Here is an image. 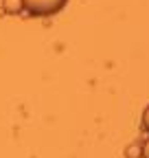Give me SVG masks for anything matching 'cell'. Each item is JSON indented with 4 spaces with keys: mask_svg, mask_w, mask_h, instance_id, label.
<instances>
[{
    "mask_svg": "<svg viewBox=\"0 0 149 158\" xmlns=\"http://www.w3.org/2000/svg\"><path fill=\"white\" fill-rule=\"evenodd\" d=\"M2 11L9 15H15V13L24 11V2L22 0H2Z\"/></svg>",
    "mask_w": 149,
    "mask_h": 158,
    "instance_id": "cell-2",
    "label": "cell"
},
{
    "mask_svg": "<svg viewBox=\"0 0 149 158\" xmlns=\"http://www.w3.org/2000/svg\"><path fill=\"white\" fill-rule=\"evenodd\" d=\"M31 15H53L66 7L68 0H22Z\"/></svg>",
    "mask_w": 149,
    "mask_h": 158,
    "instance_id": "cell-1",
    "label": "cell"
},
{
    "mask_svg": "<svg viewBox=\"0 0 149 158\" xmlns=\"http://www.w3.org/2000/svg\"><path fill=\"white\" fill-rule=\"evenodd\" d=\"M140 123H143V127L149 132V106H147V108H145V112H143V121H140Z\"/></svg>",
    "mask_w": 149,
    "mask_h": 158,
    "instance_id": "cell-4",
    "label": "cell"
},
{
    "mask_svg": "<svg viewBox=\"0 0 149 158\" xmlns=\"http://www.w3.org/2000/svg\"><path fill=\"white\" fill-rule=\"evenodd\" d=\"M140 152H143V158H149V138L140 145Z\"/></svg>",
    "mask_w": 149,
    "mask_h": 158,
    "instance_id": "cell-5",
    "label": "cell"
},
{
    "mask_svg": "<svg viewBox=\"0 0 149 158\" xmlns=\"http://www.w3.org/2000/svg\"><path fill=\"white\" fill-rule=\"evenodd\" d=\"M125 158H143L140 145H129V147H127V152H125Z\"/></svg>",
    "mask_w": 149,
    "mask_h": 158,
    "instance_id": "cell-3",
    "label": "cell"
}]
</instances>
